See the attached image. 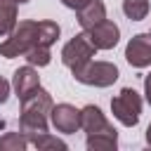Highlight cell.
I'll use <instances>...</instances> for the list:
<instances>
[{
	"label": "cell",
	"mask_w": 151,
	"mask_h": 151,
	"mask_svg": "<svg viewBox=\"0 0 151 151\" xmlns=\"http://www.w3.org/2000/svg\"><path fill=\"white\" fill-rule=\"evenodd\" d=\"M9 90H12L9 80H5V78L0 76V104H5V101L9 99Z\"/></svg>",
	"instance_id": "17"
},
{
	"label": "cell",
	"mask_w": 151,
	"mask_h": 151,
	"mask_svg": "<svg viewBox=\"0 0 151 151\" xmlns=\"http://www.w3.org/2000/svg\"><path fill=\"white\" fill-rule=\"evenodd\" d=\"M104 19H106V7H104L101 0H90L85 7L78 9V24H80L83 31L97 26V24L104 21Z\"/></svg>",
	"instance_id": "11"
},
{
	"label": "cell",
	"mask_w": 151,
	"mask_h": 151,
	"mask_svg": "<svg viewBox=\"0 0 151 151\" xmlns=\"http://www.w3.org/2000/svg\"><path fill=\"white\" fill-rule=\"evenodd\" d=\"M87 2H90V0H61V5H66L68 9H76V12H78L80 7H85Z\"/></svg>",
	"instance_id": "18"
},
{
	"label": "cell",
	"mask_w": 151,
	"mask_h": 151,
	"mask_svg": "<svg viewBox=\"0 0 151 151\" xmlns=\"http://www.w3.org/2000/svg\"><path fill=\"white\" fill-rule=\"evenodd\" d=\"M87 35L92 40V45L97 50H113L118 45V38H120V28L111 21V19H104L99 21L97 26L87 28Z\"/></svg>",
	"instance_id": "9"
},
{
	"label": "cell",
	"mask_w": 151,
	"mask_h": 151,
	"mask_svg": "<svg viewBox=\"0 0 151 151\" xmlns=\"http://www.w3.org/2000/svg\"><path fill=\"white\" fill-rule=\"evenodd\" d=\"M52 97L47 90L35 87L31 94L21 99V116H19V130L24 134L47 132L50 127V113H52Z\"/></svg>",
	"instance_id": "2"
},
{
	"label": "cell",
	"mask_w": 151,
	"mask_h": 151,
	"mask_svg": "<svg viewBox=\"0 0 151 151\" xmlns=\"http://www.w3.org/2000/svg\"><path fill=\"white\" fill-rule=\"evenodd\" d=\"M24 59L31 64V66H47L52 54H50V47H33L24 54Z\"/></svg>",
	"instance_id": "16"
},
{
	"label": "cell",
	"mask_w": 151,
	"mask_h": 151,
	"mask_svg": "<svg viewBox=\"0 0 151 151\" xmlns=\"http://www.w3.org/2000/svg\"><path fill=\"white\" fill-rule=\"evenodd\" d=\"M123 12L132 21H142L149 14V0H123Z\"/></svg>",
	"instance_id": "15"
},
{
	"label": "cell",
	"mask_w": 151,
	"mask_h": 151,
	"mask_svg": "<svg viewBox=\"0 0 151 151\" xmlns=\"http://www.w3.org/2000/svg\"><path fill=\"white\" fill-rule=\"evenodd\" d=\"M73 78L83 85H92V87H109L118 80V66L111 64V61H87L85 66L71 71Z\"/></svg>",
	"instance_id": "4"
},
{
	"label": "cell",
	"mask_w": 151,
	"mask_h": 151,
	"mask_svg": "<svg viewBox=\"0 0 151 151\" xmlns=\"http://www.w3.org/2000/svg\"><path fill=\"white\" fill-rule=\"evenodd\" d=\"M94 52H97V47L92 45L87 31H83V33L73 35V38L64 45V50H61V61H64V66H68L71 71H76V68L85 66V64L94 57Z\"/></svg>",
	"instance_id": "6"
},
{
	"label": "cell",
	"mask_w": 151,
	"mask_h": 151,
	"mask_svg": "<svg viewBox=\"0 0 151 151\" xmlns=\"http://www.w3.org/2000/svg\"><path fill=\"white\" fill-rule=\"evenodd\" d=\"M149 33H151V31H149Z\"/></svg>",
	"instance_id": "22"
},
{
	"label": "cell",
	"mask_w": 151,
	"mask_h": 151,
	"mask_svg": "<svg viewBox=\"0 0 151 151\" xmlns=\"http://www.w3.org/2000/svg\"><path fill=\"white\" fill-rule=\"evenodd\" d=\"M144 94H146V101H149V106H151V73L144 78Z\"/></svg>",
	"instance_id": "19"
},
{
	"label": "cell",
	"mask_w": 151,
	"mask_h": 151,
	"mask_svg": "<svg viewBox=\"0 0 151 151\" xmlns=\"http://www.w3.org/2000/svg\"><path fill=\"white\" fill-rule=\"evenodd\" d=\"M14 2H17V5H24V2H28V0H14Z\"/></svg>",
	"instance_id": "21"
},
{
	"label": "cell",
	"mask_w": 151,
	"mask_h": 151,
	"mask_svg": "<svg viewBox=\"0 0 151 151\" xmlns=\"http://www.w3.org/2000/svg\"><path fill=\"white\" fill-rule=\"evenodd\" d=\"M12 85H14V92L19 99H24L26 94H31L35 87H40V76L33 66H21L14 71V78H12Z\"/></svg>",
	"instance_id": "10"
},
{
	"label": "cell",
	"mask_w": 151,
	"mask_h": 151,
	"mask_svg": "<svg viewBox=\"0 0 151 151\" xmlns=\"http://www.w3.org/2000/svg\"><path fill=\"white\" fill-rule=\"evenodd\" d=\"M80 116H83L80 130L87 137V149L90 151H94V149H106L109 151V149L118 146V134H116L113 125L106 120V116L101 113L99 106L87 104L85 109H80Z\"/></svg>",
	"instance_id": "3"
},
{
	"label": "cell",
	"mask_w": 151,
	"mask_h": 151,
	"mask_svg": "<svg viewBox=\"0 0 151 151\" xmlns=\"http://www.w3.org/2000/svg\"><path fill=\"white\" fill-rule=\"evenodd\" d=\"M17 26V2L0 0V35H7Z\"/></svg>",
	"instance_id": "12"
},
{
	"label": "cell",
	"mask_w": 151,
	"mask_h": 151,
	"mask_svg": "<svg viewBox=\"0 0 151 151\" xmlns=\"http://www.w3.org/2000/svg\"><path fill=\"white\" fill-rule=\"evenodd\" d=\"M111 111L118 118V123H123L125 127H134L139 123V113H142V97L132 87H123L111 99Z\"/></svg>",
	"instance_id": "5"
},
{
	"label": "cell",
	"mask_w": 151,
	"mask_h": 151,
	"mask_svg": "<svg viewBox=\"0 0 151 151\" xmlns=\"http://www.w3.org/2000/svg\"><path fill=\"white\" fill-rule=\"evenodd\" d=\"M50 120H52V125H54L59 132L71 134V132H78V130H80L83 116H80V109H76V106H71V104H57V106H52Z\"/></svg>",
	"instance_id": "8"
},
{
	"label": "cell",
	"mask_w": 151,
	"mask_h": 151,
	"mask_svg": "<svg viewBox=\"0 0 151 151\" xmlns=\"http://www.w3.org/2000/svg\"><path fill=\"white\" fill-rule=\"evenodd\" d=\"M59 33H61L59 24L50 21V19H42V21L24 19V21H17V26L0 42V57L14 59V57H24L33 47H50V45L57 42Z\"/></svg>",
	"instance_id": "1"
},
{
	"label": "cell",
	"mask_w": 151,
	"mask_h": 151,
	"mask_svg": "<svg viewBox=\"0 0 151 151\" xmlns=\"http://www.w3.org/2000/svg\"><path fill=\"white\" fill-rule=\"evenodd\" d=\"M146 142H149V144H151V125H149V127H146Z\"/></svg>",
	"instance_id": "20"
},
{
	"label": "cell",
	"mask_w": 151,
	"mask_h": 151,
	"mask_svg": "<svg viewBox=\"0 0 151 151\" xmlns=\"http://www.w3.org/2000/svg\"><path fill=\"white\" fill-rule=\"evenodd\" d=\"M125 59L134 68L151 66V33H137L125 47Z\"/></svg>",
	"instance_id": "7"
},
{
	"label": "cell",
	"mask_w": 151,
	"mask_h": 151,
	"mask_svg": "<svg viewBox=\"0 0 151 151\" xmlns=\"http://www.w3.org/2000/svg\"><path fill=\"white\" fill-rule=\"evenodd\" d=\"M28 146L31 142L24 132H5L0 137V151H24Z\"/></svg>",
	"instance_id": "13"
},
{
	"label": "cell",
	"mask_w": 151,
	"mask_h": 151,
	"mask_svg": "<svg viewBox=\"0 0 151 151\" xmlns=\"http://www.w3.org/2000/svg\"><path fill=\"white\" fill-rule=\"evenodd\" d=\"M31 146L35 149H66V142H61L59 137L50 134V132H35V134H26Z\"/></svg>",
	"instance_id": "14"
}]
</instances>
